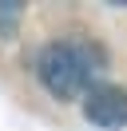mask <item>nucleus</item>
<instances>
[{"label": "nucleus", "mask_w": 127, "mask_h": 131, "mask_svg": "<svg viewBox=\"0 0 127 131\" xmlns=\"http://www.w3.org/2000/svg\"><path fill=\"white\" fill-rule=\"evenodd\" d=\"M99 52L83 40H52L36 60V72L44 80V88L56 99H76L83 91H91V80L99 72Z\"/></svg>", "instance_id": "nucleus-1"}, {"label": "nucleus", "mask_w": 127, "mask_h": 131, "mask_svg": "<svg viewBox=\"0 0 127 131\" xmlns=\"http://www.w3.org/2000/svg\"><path fill=\"white\" fill-rule=\"evenodd\" d=\"M83 115L95 127H123L127 123V91L115 83H91V91H83Z\"/></svg>", "instance_id": "nucleus-2"}]
</instances>
